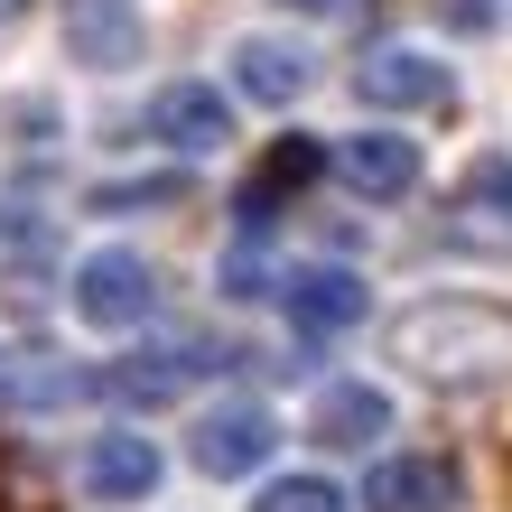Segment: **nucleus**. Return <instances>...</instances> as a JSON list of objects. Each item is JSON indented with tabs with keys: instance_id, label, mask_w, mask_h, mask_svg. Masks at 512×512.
I'll return each mask as SVG.
<instances>
[{
	"instance_id": "obj_1",
	"label": "nucleus",
	"mask_w": 512,
	"mask_h": 512,
	"mask_svg": "<svg viewBox=\"0 0 512 512\" xmlns=\"http://www.w3.org/2000/svg\"><path fill=\"white\" fill-rule=\"evenodd\" d=\"M391 354L401 373L438 382V391H475L512 373V308L494 298H419V308L391 317Z\"/></svg>"
},
{
	"instance_id": "obj_2",
	"label": "nucleus",
	"mask_w": 512,
	"mask_h": 512,
	"mask_svg": "<svg viewBox=\"0 0 512 512\" xmlns=\"http://www.w3.org/2000/svg\"><path fill=\"white\" fill-rule=\"evenodd\" d=\"M149 308H159V270H149L140 252H84L75 261V317L84 326H112V336H122V326H140Z\"/></svg>"
},
{
	"instance_id": "obj_3",
	"label": "nucleus",
	"mask_w": 512,
	"mask_h": 512,
	"mask_svg": "<svg viewBox=\"0 0 512 512\" xmlns=\"http://www.w3.org/2000/svg\"><path fill=\"white\" fill-rule=\"evenodd\" d=\"M270 447H280V419H270L261 401H215L187 429V457L205 475H252V466H270Z\"/></svg>"
},
{
	"instance_id": "obj_4",
	"label": "nucleus",
	"mask_w": 512,
	"mask_h": 512,
	"mask_svg": "<svg viewBox=\"0 0 512 512\" xmlns=\"http://www.w3.org/2000/svg\"><path fill=\"white\" fill-rule=\"evenodd\" d=\"M354 94H364L373 112H429V103L457 94V84H447V66L419 56V47H364L354 56Z\"/></svg>"
},
{
	"instance_id": "obj_5",
	"label": "nucleus",
	"mask_w": 512,
	"mask_h": 512,
	"mask_svg": "<svg viewBox=\"0 0 512 512\" xmlns=\"http://www.w3.org/2000/svg\"><path fill=\"white\" fill-rule=\"evenodd\" d=\"M149 28H140V0H66V56L94 75H122L140 66Z\"/></svg>"
},
{
	"instance_id": "obj_6",
	"label": "nucleus",
	"mask_w": 512,
	"mask_h": 512,
	"mask_svg": "<svg viewBox=\"0 0 512 512\" xmlns=\"http://www.w3.org/2000/svg\"><path fill=\"white\" fill-rule=\"evenodd\" d=\"M149 131H159L168 149H187V159H215V149L233 140V103L205 75H177V84H159V103H149Z\"/></svg>"
},
{
	"instance_id": "obj_7",
	"label": "nucleus",
	"mask_w": 512,
	"mask_h": 512,
	"mask_svg": "<svg viewBox=\"0 0 512 512\" xmlns=\"http://www.w3.org/2000/svg\"><path fill=\"white\" fill-rule=\"evenodd\" d=\"M457 503H466L457 457H382L364 475V512H457Z\"/></svg>"
},
{
	"instance_id": "obj_8",
	"label": "nucleus",
	"mask_w": 512,
	"mask_h": 512,
	"mask_svg": "<svg viewBox=\"0 0 512 512\" xmlns=\"http://www.w3.org/2000/svg\"><path fill=\"white\" fill-rule=\"evenodd\" d=\"M205 364H224V345H140V354H122V364L103 373V391H112V401H131V410H159V401H177Z\"/></svg>"
},
{
	"instance_id": "obj_9",
	"label": "nucleus",
	"mask_w": 512,
	"mask_h": 512,
	"mask_svg": "<svg viewBox=\"0 0 512 512\" xmlns=\"http://www.w3.org/2000/svg\"><path fill=\"white\" fill-rule=\"evenodd\" d=\"M326 168H336V177H345V187L364 196V205H401V196L419 187V149H410L401 131H354V140H345Z\"/></svg>"
},
{
	"instance_id": "obj_10",
	"label": "nucleus",
	"mask_w": 512,
	"mask_h": 512,
	"mask_svg": "<svg viewBox=\"0 0 512 512\" xmlns=\"http://www.w3.org/2000/svg\"><path fill=\"white\" fill-rule=\"evenodd\" d=\"M280 298H289V326H298V336H345V326H364V280H354V270H336V261H326V270H289V280H280Z\"/></svg>"
},
{
	"instance_id": "obj_11",
	"label": "nucleus",
	"mask_w": 512,
	"mask_h": 512,
	"mask_svg": "<svg viewBox=\"0 0 512 512\" xmlns=\"http://www.w3.org/2000/svg\"><path fill=\"white\" fill-rule=\"evenodd\" d=\"M308 56H298L289 38H243V47H233V84H243V94L252 103H270V112H289L298 94H308Z\"/></svg>"
},
{
	"instance_id": "obj_12",
	"label": "nucleus",
	"mask_w": 512,
	"mask_h": 512,
	"mask_svg": "<svg viewBox=\"0 0 512 512\" xmlns=\"http://www.w3.org/2000/svg\"><path fill=\"white\" fill-rule=\"evenodd\" d=\"M84 485H94L103 503H140L149 485H159V447H149L140 429H112V438H94V457H84Z\"/></svg>"
},
{
	"instance_id": "obj_13",
	"label": "nucleus",
	"mask_w": 512,
	"mask_h": 512,
	"mask_svg": "<svg viewBox=\"0 0 512 512\" xmlns=\"http://www.w3.org/2000/svg\"><path fill=\"white\" fill-rule=\"evenodd\" d=\"M308 429H317L326 447H373V438L391 429V401H382L373 382H326L317 410H308Z\"/></svg>"
},
{
	"instance_id": "obj_14",
	"label": "nucleus",
	"mask_w": 512,
	"mask_h": 512,
	"mask_svg": "<svg viewBox=\"0 0 512 512\" xmlns=\"http://www.w3.org/2000/svg\"><path fill=\"white\" fill-rule=\"evenodd\" d=\"M84 391H94V373L56 364V354H10V364H0V401L10 410H66Z\"/></svg>"
},
{
	"instance_id": "obj_15",
	"label": "nucleus",
	"mask_w": 512,
	"mask_h": 512,
	"mask_svg": "<svg viewBox=\"0 0 512 512\" xmlns=\"http://www.w3.org/2000/svg\"><path fill=\"white\" fill-rule=\"evenodd\" d=\"M317 168H326V149H317V140H280V149L261 159V177L233 196V205H243V224H270V215H280V196H298Z\"/></svg>"
},
{
	"instance_id": "obj_16",
	"label": "nucleus",
	"mask_w": 512,
	"mask_h": 512,
	"mask_svg": "<svg viewBox=\"0 0 512 512\" xmlns=\"http://www.w3.org/2000/svg\"><path fill=\"white\" fill-rule=\"evenodd\" d=\"M252 512H345V494L326 485V475H270Z\"/></svg>"
},
{
	"instance_id": "obj_17",
	"label": "nucleus",
	"mask_w": 512,
	"mask_h": 512,
	"mask_svg": "<svg viewBox=\"0 0 512 512\" xmlns=\"http://www.w3.org/2000/svg\"><path fill=\"white\" fill-rule=\"evenodd\" d=\"M466 205H475L494 233H512V159H475V168H466Z\"/></svg>"
},
{
	"instance_id": "obj_18",
	"label": "nucleus",
	"mask_w": 512,
	"mask_h": 512,
	"mask_svg": "<svg viewBox=\"0 0 512 512\" xmlns=\"http://www.w3.org/2000/svg\"><path fill=\"white\" fill-rule=\"evenodd\" d=\"M103 215H140V205H187V177H140V187H103Z\"/></svg>"
},
{
	"instance_id": "obj_19",
	"label": "nucleus",
	"mask_w": 512,
	"mask_h": 512,
	"mask_svg": "<svg viewBox=\"0 0 512 512\" xmlns=\"http://www.w3.org/2000/svg\"><path fill=\"white\" fill-rule=\"evenodd\" d=\"M270 289H280V270H270L261 252H233L224 261V298H270Z\"/></svg>"
},
{
	"instance_id": "obj_20",
	"label": "nucleus",
	"mask_w": 512,
	"mask_h": 512,
	"mask_svg": "<svg viewBox=\"0 0 512 512\" xmlns=\"http://www.w3.org/2000/svg\"><path fill=\"white\" fill-rule=\"evenodd\" d=\"M28 19V0H0V28H19Z\"/></svg>"
},
{
	"instance_id": "obj_21",
	"label": "nucleus",
	"mask_w": 512,
	"mask_h": 512,
	"mask_svg": "<svg viewBox=\"0 0 512 512\" xmlns=\"http://www.w3.org/2000/svg\"><path fill=\"white\" fill-rule=\"evenodd\" d=\"M289 10H354V0H289Z\"/></svg>"
}]
</instances>
